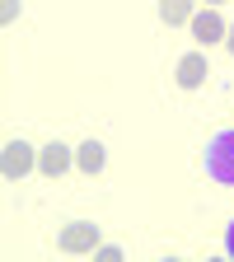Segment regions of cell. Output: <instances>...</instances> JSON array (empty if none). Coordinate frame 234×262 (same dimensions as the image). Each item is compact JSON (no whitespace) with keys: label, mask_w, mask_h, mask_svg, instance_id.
I'll return each instance as SVG.
<instances>
[{"label":"cell","mask_w":234,"mask_h":262,"mask_svg":"<svg viewBox=\"0 0 234 262\" xmlns=\"http://www.w3.org/2000/svg\"><path fill=\"white\" fill-rule=\"evenodd\" d=\"M225 33H229V28H225V19L216 14V5H211V10H197V14H192V38H197V42H202V47H211V42H220V38H225Z\"/></svg>","instance_id":"obj_3"},{"label":"cell","mask_w":234,"mask_h":262,"mask_svg":"<svg viewBox=\"0 0 234 262\" xmlns=\"http://www.w3.org/2000/svg\"><path fill=\"white\" fill-rule=\"evenodd\" d=\"M71 164H75V155H71V145H61V141H52V145L38 150V173H47V178H61Z\"/></svg>","instance_id":"obj_4"},{"label":"cell","mask_w":234,"mask_h":262,"mask_svg":"<svg viewBox=\"0 0 234 262\" xmlns=\"http://www.w3.org/2000/svg\"><path fill=\"white\" fill-rule=\"evenodd\" d=\"M225 47H229V52H234V28H229V33H225Z\"/></svg>","instance_id":"obj_10"},{"label":"cell","mask_w":234,"mask_h":262,"mask_svg":"<svg viewBox=\"0 0 234 262\" xmlns=\"http://www.w3.org/2000/svg\"><path fill=\"white\" fill-rule=\"evenodd\" d=\"M28 169H38V155L28 141H10L5 145V178H24Z\"/></svg>","instance_id":"obj_5"},{"label":"cell","mask_w":234,"mask_h":262,"mask_svg":"<svg viewBox=\"0 0 234 262\" xmlns=\"http://www.w3.org/2000/svg\"><path fill=\"white\" fill-rule=\"evenodd\" d=\"M75 169L89 173V178H94V173H103V145H98V141H84V145L75 150Z\"/></svg>","instance_id":"obj_8"},{"label":"cell","mask_w":234,"mask_h":262,"mask_svg":"<svg viewBox=\"0 0 234 262\" xmlns=\"http://www.w3.org/2000/svg\"><path fill=\"white\" fill-rule=\"evenodd\" d=\"M206 75H211V71H206V56H202V52H187V56L178 61V75H174V80H178L183 89H202Z\"/></svg>","instance_id":"obj_6"},{"label":"cell","mask_w":234,"mask_h":262,"mask_svg":"<svg viewBox=\"0 0 234 262\" xmlns=\"http://www.w3.org/2000/svg\"><path fill=\"white\" fill-rule=\"evenodd\" d=\"M206 5H225V0H206Z\"/></svg>","instance_id":"obj_11"},{"label":"cell","mask_w":234,"mask_h":262,"mask_svg":"<svg viewBox=\"0 0 234 262\" xmlns=\"http://www.w3.org/2000/svg\"><path fill=\"white\" fill-rule=\"evenodd\" d=\"M225 248H229V257H234V225H229V239H225Z\"/></svg>","instance_id":"obj_9"},{"label":"cell","mask_w":234,"mask_h":262,"mask_svg":"<svg viewBox=\"0 0 234 262\" xmlns=\"http://www.w3.org/2000/svg\"><path fill=\"white\" fill-rule=\"evenodd\" d=\"M56 244H61V253H98V248H103V244H98V225H84V220L66 225Z\"/></svg>","instance_id":"obj_2"},{"label":"cell","mask_w":234,"mask_h":262,"mask_svg":"<svg viewBox=\"0 0 234 262\" xmlns=\"http://www.w3.org/2000/svg\"><path fill=\"white\" fill-rule=\"evenodd\" d=\"M206 173L216 183H234V131H220L206 145Z\"/></svg>","instance_id":"obj_1"},{"label":"cell","mask_w":234,"mask_h":262,"mask_svg":"<svg viewBox=\"0 0 234 262\" xmlns=\"http://www.w3.org/2000/svg\"><path fill=\"white\" fill-rule=\"evenodd\" d=\"M192 14H197V0H159V19L164 24H192Z\"/></svg>","instance_id":"obj_7"}]
</instances>
